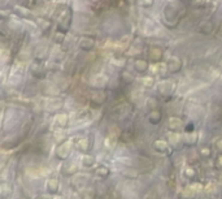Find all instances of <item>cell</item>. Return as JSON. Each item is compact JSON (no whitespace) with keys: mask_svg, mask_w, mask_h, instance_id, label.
I'll list each match as a JSON object with an SVG mask.
<instances>
[{"mask_svg":"<svg viewBox=\"0 0 222 199\" xmlns=\"http://www.w3.org/2000/svg\"><path fill=\"white\" fill-rule=\"evenodd\" d=\"M164 57V52L160 47H151L149 51H148V59L153 62H157L160 60H162Z\"/></svg>","mask_w":222,"mask_h":199,"instance_id":"1","label":"cell"},{"mask_svg":"<svg viewBox=\"0 0 222 199\" xmlns=\"http://www.w3.org/2000/svg\"><path fill=\"white\" fill-rule=\"evenodd\" d=\"M166 68L167 70H169L170 73H177L179 72V70L182 69V61L179 60V59H170L169 61H167V64H166Z\"/></svg>","mask_w":222,"mask_h":199,"instance_id":"2","label":"cell"},{"mask_svg":"<svg viewBox=\"0 0 222 199\" xmlns=\"http://www.w3.org/2000/svg\"><path fill=\"white\" fill-rule=\"evenodd\" d=\"M95 46V41L91 38H82L79 41V48H82L83 51H91Z\"/></svg>","mask_w":222,"mask_h":199,"instance_id":"3","label":"cell"},{"mask_svg":"<svg viewBox=\"0 0 222 199\" xmlns=\"http://www.w3.org/2000/svg\"><path fill=\"white\" fill-rule=\"evenodd\" d=\"M134 69L138 73H146L147 69H148V62H147V60H144V59H138V60H135V62H134Z\"/></svg>","mask_w":222,"mask_h":199,"instance_id":"4","label":"cell"},{"mask_svg":"<svg viewBox=\"0 0 222 199\" xmlns=\"http://www.w3.org/2000/svg\"><path fill=\"white\" fill-rule=\"evenodd\" d=\"M61 152H64V156H62V159H66V158L69 156V154H70V144H69L68 142H64L62 144H60V146L57 147V150H56L57 158H60Z\"/></svg>","mask_w":222,"mask_h":199,"instance_id":"5","label":"cell"},{"mask_svg":"<svg viewBox=\"0 0 222 199\" xmlns=\"http://www.w3.org/2000/svg\"><path fill=\"white\" fill-rule=\"evenodd\" d=\"M162 119V113L158 111V109H153V111L149 112V115H148V121H149L151 124H158L160 121Z\"/></svg>","mask_w":222,"mask_h":199,"instance_id":"6","label":"cell"},{"mask_svg":"<svg viewBox=\"0 0 222 199\" xmlns=\"http://www.w3.org/2000/svg\"><path fill=\"white\" fill-rule=\"evenodd\" d=\"M105 99H107V94H105L104 91H95L92 94V96H91V100L92 101H95L96 104H103Z\"/></svg>","mask_w":222,"mask_h":199,"instance_id":"7","label":"cell"},{"mask_svg":"<svg viewBox=\"0 0 222 199\" xmlns=\"http://www.w3.org/2000/svg\"><path fill=\"white\" fill-rule=\"evenodd\" d=\"M47 191H48L49 194H56L58 191V182L57 179H49L48 182H47Z\"/></svg>","mask_w":222,"mask_h":199,"instance_id":"8","label":"cell"},{"mask_svg":"<svg viewBox=\"0 0 222 199\" xmlns=\"http://www.w3.org/2000/svg\"><path fill=\"white\" fill-rule=\"evenodd\" d=\"M155 150L164 154L167 151V143L165 140H157V142H155Z\"/></svg>","mask_w":222,"mask_h":199,"instance_id":"9","label":"cell"},{"mask_svg":"<svg viewBox=\"0 0 222 199\" xmlns=\"http://www.w3.org/2000/svg\"><path fill=\"white\" fill-rule=\"evenodd\" d=\"M95 174L96 176H99V177H107V176L109 174V169L107 167H104V165H100V167H97L96 169H95Z\"/></svg>","mask_w":222,"mask_h":199,"instance_id":"10","label":"cell"},{"mask_svg":"<svg viewBox=\"0 0 222 199\" xmlns=\"http://www.w3.org/2000/svg\"><path fill=\"white\" fill-rule=\"evenodd\" d=\"M82 164H83L84 167H92L93 164H95V158L91 155H84L83 158H82Z\"/></svg>","mask_w":222,"mask_h":199,"instance_id":"11","label":"cell"},{"mask_svg":"<svg viewBox=\"0 0 222 199\" xmlns=\"http://www.w3.org/2000/svg\"><path fill=\"white\" fill-rule=\"evenodd\" d=\"M55 122L61 128L65 126L66 122H68V116L66 115H58V116H56V119H55Z\"/></svg>","mask_w":222,"mask_h":199,"instance_id":"12","label":"cell"},{"mask_svg":"<svg viewBox=\"0 0 222 199\" xmlns=\"http://www.w3.org/2000/svg\"><path fill=\"white\" fill-rule=\"evenodd\" d=\"M122 78H123V82H126V83H131L132 81H134V76H132L131 73H129V72H126V70H125V72L122 73Z\"/></svg>","mask_w":222,"mask_h":199,"instance_id":"13","label":"cell"},{"mask_svg":"<svg viewBox=\"0 0 222 199\" xmlns=\"http://www.w3.org/2000/svg\"><path fill=\"white\" fill-rule=\"evenodd\" d=\"M147 105L149 108H152V111H153V109H156V105H157V100H156L155 98H149V99H148Z\"/></svg>","mask_w":222,"mask_h":199,"instance_id":"14","label":"cell"},{"mask_svg":"<svg viewBox=\"0 0 222 199\" xmlns=\"http://www.w3.org/2000/svg\"><path fill=\"white\" fill-rule=\"evenodd\" d=\"M144 81H147V85H148V86H152V85H153V82H152L153 80H152V78H147V80H144Z\"/></svg>","mask_w":222,"mask_h":199,"instance_id":"15","label":"cell"},{"mask_svg":"<svg viewBox=\"0 0 222 199\" xmlns=\"http://www.w3.org/2000/svg\"><path fill=\"white\" fill-rule=\"evenodd\" d=\"M201 152H203V155H204V156H209L210 155V150H203Z\"/></svg>","mask_w":222,"mask_h":199,"instance_id":"16","label":"cell"}]
</instances>
